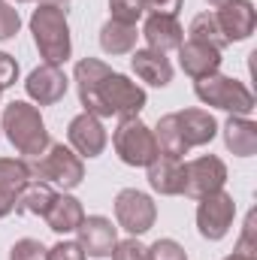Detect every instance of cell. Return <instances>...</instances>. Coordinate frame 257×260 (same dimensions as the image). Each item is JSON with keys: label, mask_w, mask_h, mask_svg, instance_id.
<instances>
[{"label": "cell", "mask_w": 257, "mask_h": 260, "mask_svg": "<svg viewBox=\"0 0 257 260\" xmlns=\"http://www.w3.org/2000/svg\"><path fill=\"white\" fill-rule=\"evenodd\" d=\"M0 130L6 133V139L12 142V148L24 157H37L43 154L52 139H49V130H46V121L40 115L37 106L24 103V100H12L3 115H0Z\"/></svg>", "instance_id": "1"}, {"label": "cell", "mask_w": 257, "mask_h": 260, "mask_svg": "<svg viewBox=\"0 0 257 260\" xmlns=\"http://www.w3.org/2000/svg\"><path fill=\"white\" fill-rule=\"evenodd\" d=\"M30 34L34 43L40 49V58L46 64H64L73 52V40H70V24H67V9L61 6H49L40 3L30 15Z\"/></svg>", "instance_id": "2"}, {"label": "cell", "mask_w": 257, "mask_h": 260, "mask_svg": "<svg viewBox=\"0 0 257 260\" xmlns=\"http://www.w3.org/2000/svg\"><path fill=\"white\" fill-rule=\"evenodd\" d=\"M194 94H197L200 103L224 109L230 115H245L248 118L254 112V94L248 91L245 82H239L233 76H221V73L203 76V79L194 82Z\"/></svg>", "instance_id": "3"}, {"label": "cell", "mask_w": 257, "mask_h": 260, "mask_svg": "<svg viewBox=\"0 0 257 260\" xmlns=\"http://www.w3.org/2000/svg\"><path fill=\"white\" fill-rule=\"evenodd\" d=\"M27 167H30V176H34V179L49 182V185H58V188H64V191L79 188L82 179H85V164H82V157H79L73 148H67L64 142H52L43 154L30 157Z\"/></svg>", "instance_id": "4"}, {"label": "cell", "mask_w": 257, "mask_h": 260, "mask_svg": "<svg viewBox=\"0 0 257 260\" xmlns=\"http://www.w3.org/2000/svg\"><path fill=\"white\" fill-rule=\"evenodd\" d=\"M112 145L118 151V157L127 167H148L157 157V142H154V130L145 121H139L136 115L118 118V127L112 133Z\"/></svg>", "instance_id": "5"}, {"label": "cell", "mask_w": 257, "mask_h": 260, "mask_svg": "<svg viewBox=\"0 0 257 260\" xmlns=\"http://www.w3.org/2000/svg\"><path fill=\"white\" fill-rule=\"evenodd\" d=\"M100 109H103V118L109 115H139L145 109V91L130 82L124 73H109L103 82H100Z\"/></svg>", "instance_id": "6"}, {"label": "cell", "mask_w": 257, "mask_h": 260, "mask_svg": "<svg viewBox=\"0 0 257 260\" xmlns=\"http://www.w3.org/2000/svg\"><path fill=\"white\" fill-rule=\"evenodd\" d=\"M233 218H236V203L227 191L206 194L197 206V227H200V236L209 242L224 239L227 230L233 227Z\"/></svg>", "instance_id": "7"}, {"label": "cell", "mask_w": 257, "mask_h": 260, "mask_svg": "<svg viewBox=\"0 0 257 260\" xmlns=\"http://www.w3.org/2000/svg\"><path fill=\"white\" fill-rule=\"evenodd\" d=\"M154 218H157V206L154 200L136 188H124L115 197V221L118 227H124L130 236H142L154 227Z\"/></svg>", "instance_id": "8"}, {"label": "cell", "mask_w": 257, "mask_h": 260, "mask_svg": "<svg viewBox=\"0 0 257 260\" xmlns=\"http://www.w3.org/2000/svg\"><path fill=\"white\" fill-rule=\"evenodd\" d=\"M224 182H227L224 160L215 157V154H203V157H194V160L185 164V188H182V194L191 197V200H203L206 194L224 191Z\"/></svg>", "instance_id": "9"}, {"label": "cell", "mask_w": 257, "mask_h": 260, "mask_svg": "<svg viewBox=\"0 0 257 260\" xmlns=\"http://www.w3.org/2000/svg\"><path fill=\"white\" fill-rule=\"evenodd\" d=\"M67 85H70V79L58 64H40L37 70H30L24 91L37 106H55L58 100H64Z\"/></svg>", "instance_id": "10"}, {"label": "cell", "mask_w": 257, "mask_h": 260, "mask_svg": "<svg viewBox=\"0 0 257 260\" xmlns=\"http://www.w3.org/2000/svg\"><path fill=\"white\" fill-rule=\"evenodd\" d=\"M215 18H218V27H221L227 43L248 40L257 27V9L251 0H227V3L218 6Z\"/></svg>", "instance_id": "11"}, {"label": "cell", "mask_w": 257, "mask_h": 260, "mask_svg": "<svg viewBox=\"0 0 257 260\" xmlns=\"http://www.w3.org/2000/svg\"><path fill=\"white\" fill-rule=\"evenodd\" d=\"M112 73V67L103 64L100 58H82L76 70H73V79H76V88H79V103L85 106V112L103 118V109H100V82Z\"/></svg>", "instance_id": "12"}, {"label": "cell", "mask_w": 257, "mask_h": 260, "mask_svg": "<svg viewBox=\"0 0 257 260\" xmlns=\"http://www.w3.org/2000/svg\"><path fill=\"white\" fill-rule=\"evenodd\" d=\"M67 139H70V145H73V151H76L79 157H100L109 136H106V127L100 124L97 115L82 112V115H76V118L70 121Z\"/></svg>", "instance_id": "13"}, {"label": "cell", "mask_w": 257, "mask_h": 260, "mask_svg": "<svg viewBox=\"0 0 257 260\" xmlns=\"http://www.w3.org/2000/svg\"><path fill=\"white\" fill-rule=\"evenodd\" d=\"M79 248L85 251V257H112L115 251V242H118V233L112 227L109 218L103 215H91L79 224Z\"/></svg>", "instance_id": "14"}, {"label": "cell", "mask_w": 257, "mask_h": 260, "mask_svg": "<svg viewBox=\"0 0 257 260\" xmlns=\"http://www.w3.org/2000/svg\"><path fill=\"white\" fill-rule=\"evenodd\" d=\"M142 37H145L148 49L167 55L185 43V27L179 24L176 15H148L142 24Z\"/></svg>", "instance_id": "15"}, {"label": "cell", "mask_w": 257, "mask_h": 260, "mask_svg": "<svg viewBox=\"0 0 257 260\" xmlns=\"http://www.w3.org/2000/svg\"><path fill=\"white\" fill-rule=\"evenodd\" d=\"M176 52H179V67L185 70V76H191L194 82L203 79V76L218 73V67H221V52L206 46V43H200V40H185Z\"/></svg>", "instance_id": "16"}, {"label": "cell", "mask_w": 257, "mask_h": 260, "mask_svg": "<svg viewBox=\"0 0 257 260\" xmlns=\"http://www.w3.org/2000/svg\"><path fill=\"white\" fill-rule=\"evenodd\" d=\"M130 55H133L130 58V67H133V73L142 82H148L154 88H167L173 82V64H170L167 55H160L154 49H133Z\"/></svg>", "instance_id": "17"}, {"label": "cell", "mask_w": 257, "mask_h": 260, "mask_svg": "<svg viewBox=\"0 0 257 260\" xmlns=\"http://www.w3.org/2000/svg\"><path fill=\"white\" fill-rule=\"evenodd\" d=\"M145 170H148V185H151V191H157V194H164V197L182 194V188H185V167H182L179 160L157 154Z\"/></svg>", "instance_id": "18"}, {"label": "cell", "mask_w": 257, "mask_h": 260, "mask_svg": "<svg viewBox=\"0 0 257 260\" xmlns=\"http://www.w3.org/2000/svg\"><path fill=\"white\" fill-rule=\"evenodd\" d=\"M43 218H46V224H49L52 233L67 236V233H76V230H79V224L85 221V209H82V203H79L76 197L58 194Z\"/></svg>", "instance_id": "19"}, {"label": "cell", "mask_w": 257, "mask_h": 260, "mask_svg": "<svg viewBox=\"0 0 257 260\" xmlns=\"http://www.w3.org/2000/svg\"><path fill=\"white\" fill-rule=\"evenodd\" d=\"M224 145L236 157H251L257 154V124L245 115H230L224 121Z\"/></svg>", "instance_id": "20"}, {"label": "cell", "mask_w": 257, "mask_h": 260, "mask_svg": "<svg viewBox=\"0 0 257 260\" xmlns=\"http://www.w3.org/2000/svg\"><path fill=\"white\" fill-rule=\"evenodd\" d=\"M179 115V127H182V136L188 142V148H197V145H209L218 133V121L206 112V109H182L176 112Z\"/></svg>", "instance_id": "21"}, {"label": "cell", "mask_w": 257, "mask_h": 260, "mask_svg": "<svg viewBox=\"0 0 257 260\" xmlns=\"http://www.w3.org/2000/svg\"><path fill=\"white\" fill-rule=\"evenodd\" d=\"M55 197L58 191L49 185V182H40V179H30L18 194H15V212H21V215H46L49 212V206L55 203Z\"/></svg>", "instance_id": "22"}, {"label": "cell", "mask_w": 257, "mask_h": 260, "mask_svg": "<svg viewBox=\"0 0 257 260\" xmlns=\"http://www.w3.org/2000/svg\"><path fill=\"white\" fill-rule=\"evenodd\" d=\"M154 142H157V154L160 157H173V160H182L188 154V142L182 136V127H179V115L170 112L157 121L154 127Z\"/></svg>", "instance_id": "23"}, {"label": "cell", "mask_w": 257, "mask_h": 260, "mask_svg": "<svg viewBox=\"0 0 257 260\" xmlns=\"http://www.w3.org/2000/svg\"><path fill=\"white\" fill-rule=\"evenodd\" d=\"M136 24H121V21H106L103 27H100V49L106 52V55H130L133 49H136Z\"/></svg>", "instance_id": "24"}, {"label": "cell", "mask_w": 257, "mask_h": 260, "mask_svg": "<svg viewBox=\"0 0 257 260\" xmlns=\"http://www.w3.org/2000/svg\"><path fill=\"white\" fill-rule=\"evenodd\" d=\"M188 34H191V40H200V43H206V46H212V49H218V52L227 46V40H224V34H221V27H218L215 12H200V15H194Z\"/></svg>", "instance_id": "25"}, {"label": "cell", "mask_w": 257, "mask_h": 260, "mask_svg": "<svg viewBox=\"0 0 257 260\" xmlns=\"http://www.w3.org/2000/svg\"><path fill=\"white\" fill-rule=\"evenodd\" d=\"M30 167L27 160H15V157H0V191L18 194L27 182H30Z\"/></svg>", "instance_id": "26"}, {"label": "cell", "mask_w": 257, "mask_h": 260, "mask_svg": "<svg viewBox=\"0 0 257 260\" xmlns=\"http://www.w3.org/2000/svg\"><path fill=\"white\" fill-rule=\"evenodd\" d=\"M109 12H112V21L136 24L145 15V3L142 0H109Z\"/></svg>", "instance_id": "27"}, {"label": "cell", "mask_w": 257, "mask_h": 260, "mask_svg": "<svg viewBox=\"0 0 257 260\" xmlns=\"http://www.w3.org/2000/svg\"><path fill=\"white\" fill-rule=\"evenodd\" d=\"M236 251L239 254H248V257H257V212L254 209L245 218V227H242V236L236 242Z\"/></svg>", "instance_id": "28"}, {"label": "cell", "mask_w": 257, "mask_h": 260, "mask_svg": "<svg viewBox=\"0 0 257 260\" xmlns=\"http://www.w3.org/2000/svg\"><path fill=\"white\" fill-rule=\"evenodd\" d=\"M21 27V18H18V9L9 3V0H0V43L3 40H12Z\"/></svg>", "instance_id": "29"}, {"label": "cell", "mask_w": 257, "mask_h": 260, "mask_svg": "<svg viewBox=\"0 0 257 260\" xmlns=\"http://www.w3.org/2000/svg\"><path fill=\"white\" fill-rule=\"evenodd\" d=\"M46 251L49 248L37 239H18L9 248V260H46Z\"/></svg>", "instance_id": "30"}, {"label": "cell", "mask_w": 257, "mask_h": 260, "mask_svg": "<svg viewBox=\"0 0 257 260\" xmlns=\"http://www.w3.org/2000/svg\"><path fill=\"white\" fill-rule=\"evenodd\" d=\"M148 260H188V254L176 239H157L148 248Z\"/></svg>", "instance_id": "31"}, {"label": "cell", "mask_w": 257, "mask_h": 260, "mask_svg": "<svg viewBox=\"0 0 257 260\" xmlns=\"http://www.w3.org/2000/svg\"><path fill=\"white\" fill-rule=\"evenodd\" d=\"M112 260H148V248L136 239H124V242H115Z\"/></svg>", "instance_id": "32"}, {"label": "cell", "mask_w": 257, "mask_h": 260, "mask_svg": "<svg viewBox=\"0 0 257 260\" xmlns=\"http://www.w3.org/2000/svg\"><path fill=\"white\" fill-rule=\"evenodd\" d=\"M46 260H88L85 257V251L79 248V242H58V245H52L49 251H46Z\"/></svg>", "instance_id": "33"}, {"label": "cell", "mask_w": 257, "mask_h": 260, "mask_svg": "<svg viewBox=\"0 0 257 260\" xmlns=\"http://www.w3.org/2000/svg\"><path fill=\"white\" fill-rule=\"evenodd\" d=\"M15 79H18V64H15V58L6 55V52H0V88L15 85Z\"/></svg>", "instance_id": "34"}, {"label": "cell", "mask_w": 257, "mask_h": 260, "mask_svg": "<svg viewBox=\"0 0 257 260\" xmlns=\"http://www.w3.org/2000/svg\"><path fill=\"white\" fill-rule=\"evenodd\" d=\"M145 9H151V15H176L182 9V0H142Z\"/></svg>", "instance_id": "35"}, {"label": "cell", "mask_w": 257, "mask_h": 260, "mask_svg": "<svg viewBox=\"0 0 257 260\" xmlns=\"http://www.w3.org/2000/svg\"><path fill=\"white\" fill-rule=\"evenodd\" d=\"M9 212H15V194L0 191V218H6Z\"/></svg>", "instance_id": "36"}, {"label": "cell", "mask_w": 257, "mask_h": 260, "mask_svg": "<svg viewBox=\"0 0 257 260\" xmlns=\"http://www.w3.org/2000/svg\"><path fill=\"white\" fill-rule=\"evenodd\" d=\"M224 260H257V257H248V254H239V251H233L230 257H224Z\"/></svg>", "instance_id": "37"}, {"label": "cell", "mask_w": 257, "mask_h": 260, "mask_svg": "<svg viewBox=\"0 0 257 260\" xmlns=\"http://www.w3.org/2000/svg\"><path fill=\"white\" fill-rule=\"evenodd\" d=\"M40 3H49V6H61V3H67V0H40Z\"/></svg>", "instance_id": "38"}, {"label": "cell", "mask_w": 257, "mask_h": 260, "mask_svg": "<svg viewBox=\"0 0 257 260\" xmlns=\"http://www.w3.org/2000/svg\"><path fill=\"white\" fill-rule=\"evenodd\" d=\"M209 3H212V6H221V3H227V0H209Z\"/></svg>", "instance_id": "39"}, {"label": "cell", "mask_w": 257, "mask_h": 260, "mask_svg": "<svg viewBox=\"0 0 257 260\" xmlns=\"http://www.w3.org/2000/svg\"><path fill=\"white\" fill-rule=\"evenodd\" d=\"M15 3H27V0H15Z\"/></svg>", "instance_id": "40"}, {"label": "cell", "mask_w": 257, "mask_h": 260, "mask_svg": "<svg viewBox=\"0 0 257 260\" xmlns=\"http://www.w3.org/2000/svg\"><path fill=\"white\" fill-rule=\"evenodd\" d=\"M0 94H3V88H0Z\"/></svg>", "instance_id": "41"}]
</instances>
